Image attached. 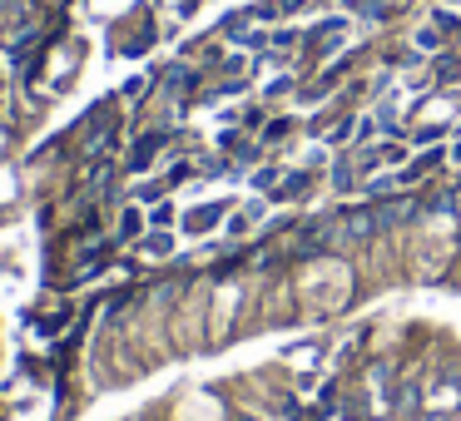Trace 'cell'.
Returning <instances> with one entry per match:
<instances>
[{
    "instance_id": "obj_1",
    "label": "cell",
    "mask_w": 461,
    "mask_h": 421,
    "mask_svg": "<svg viewBox=\"0 0 461 421\" xmlns=\"http://www.w3.org/2000/svg\"><path fill=\"white\" fill-rule=\"evenodd\" d=\"M372 233H382L377 213H348V223H342V238L348 243H367Z\"/></svg>"
},
{
    "instance_id": "obj_2",
    "label": "cell",
    "mask_w": 461,
    "mask_h": 421,
    "mask_svg": "<svg viewBox=\"0 0 461 421\" xmlns=\"http://www.w3.org/2000/svg\"><path fill=\"white\" fill-rule=\"evenodd\" d=\"M223 209H233V203H199V209L184 219V233H209L213 223L223 219Z\"/></svg>"
},
{
    "instance_id": "obj_3",
    "label": "cell",
    "mask_w": 461,
    "mask_h": 421,
    "mask_svg": "<svg viewBox=\"0 0 461 421\" xmlns=\"http://www.w3.org/2000/svg\"><path fill=\"white\" fill-rule=\"evenodd\" d=\"M140 248H144V258H169V253H174V233L169 228H154V233H144Z\"/></svg>"
},
{
    "instance_id": "obj_4",
    "label": "cell",
    "mask_w": 461,
    "mask_h": 421,
    "mask_svg": "<svg viewBox=\"0 0 461 421\" xmlns=\"http://www.w3.org/2000/svg\"><path fill=\"white\" fill-rule=\"evenodd\" d=\"M441 35H447L441 25H421V31L411 35V45H417L421 55H437V50H441Z\"/></svg>"
},
{
    "instance_id": "obj_5",
    "label": "cell",
    "mask_w": 461,
    "mask_h": 421,
    "mask_svg": "<svg viewBox=\"0 0 461 421\" xmlns=\"http://www.w3.org/2000/svg\"><path fill=\"white\" fill-rule=\"evenodd\" d=\"M411 219V203L407 199H397V203H387V209H377V223L382 228H397V223H407Z\"/></svg>"
},
{
    "instance_id": "obj_6",
    "label": "cell",
    "mask_w": 461,
    "mask_h": 421,
    "mask_svg": "<svg viewBox=\"0 0 461 421\" xmlns=\"http://www.w3.org/2000/svg\"><path fill=\"white\" fill-rule=\"evenodd\" d=\"M253 189H258V193H268V189H278V184H283V169H278V164H263V169L258 174H253Z\"/></svg>"
},
{
    "instance_id": "obj_7",
    "label": "cell",
    "mask_w": 461,
    "mask_h": 421,
    "mask_svg": "<svg viewBox=\"0 0 461 421\" xmlns=\"http://www.w3.org/2000/svg\"><path fill=\"white\" fill-rule=\"evenodd\" d=\"M332 189H338V193L357 189V174H352V164H348V159H338V164H332Z\"/></svg>"
},
{
    "instance_id": "obj_8",
    "label": "cell",
    "mask_w": 461,
    "mask_h": 421,
    "mask_svg": "<svg viewBox=\"0 0 461 421\" xmlns=\"http://www.w3.org/2000/svg\"><path fill=\"white\" fill-rule=\"evenodd\" d=\"M377 130H382V124H377V114H362V120H357V130H352V144H372V139H377Z\"/></svg>"
},
{
    "instance_id": "obj_9",
    "label": "cell",
    "mask_w": 461,
    "mask_h": 421,
    "mask_svg": "<svg viewBox=\"0 0 461 421\" xmlns=\"http://www.w3.org/2000/svg\"><path fill=\"white\" fill-rule=\"evenodd\" d=\"M372 154H377V164H392V169L407 159V149H402V144H382V149H372Z\"/></svg>"
},
{
    "instance_id": "obj_10",
    "label": "cell",
    "mask_w": 461,
    "mask_h": 421,
    "mask_svg": "<svg viewBox=\"0 0 461 421\" xmlns=\"http://www.w3.org/2000/svg\"><path fill=\"white\" fill-rule=\"evenodd\" d=\"M149 223H154V228H169V223H174V203H154V213H149Z\"/></svg>"
},
{
    "instance_id": "obj_11",
    "label": "cell",
    "mask_w": 461,
    "mask_h": 421,
    "mask_svg": "<svg viewBox=\"0 0 461 421\" xmlns=\"http://www.w3.org/2000/svg\"><path fill=\"white\" fill-rule=\"evenodd\" d=\"M164 189H169L164 179H154V184H140V199H144V203H159V199H164Z\"/></svg>"
},
{
    "instance_id": "obj_12",
    "label": "cell",
    "mask_w": 461,
    "mask_h": 421,
    "mask_svg": "<svg viewBox=\"0 0 461 421\" xmlns=\"http://www.w3.org/2000/svg\"><path fill=\"white\" fill-rule=\"evenodd\" d=\"M140 209H124V219H120V233H124V238H134V233H140Z\"/></svg>"
},
{
    "instance_id": "obj_13",
    "label": "cell",
    "mask_w": 461,
    "mask_h": 421,
    "mask_svg": "<svg viewBox=\"0 0 461 421\" xmlns=\"http://www.w3.org/2000/svg\"><path fill=\"white\" fill-rule=\"evenodd\" d=\"M303 189H308V174H288V179H283V199H288V193H303Z\"/></svg>"
},
{
    "instance_id": "obj_14",
    "label": "cell",
    "mask_w": 461,
    "mask_h": 421,
    "mask_svg": "<svg viewBox=\"0 0 461 421\" xmlns=\"http://www.w3.org/2000/svg\"><path fill=\"white\" fill-rule=\"evenodd\" d=\"M293 90V80H288V75H278V80H268V85H263V94H268V100H278V94H288Z\"/></svg>"
},
{
    "instance_id": "obj_15",
    "label": "cell",
    "mask_w": 461,
    "mask_h": 421,
    "mask_svg": "<svg viewBox=\"0 0 461 421\" xmlns=\"http://www.w3.org/2000/svg\"><path fill=\"white\" fill-rule=\"evenodd\" d=\"M249 228H253V219H249V213H233V219H229V233H233V238H243Z\"/></svg>"
},
{
    "instance_id": "obj_16",
    "label": "cell",
    "mask_w": 461,
    "mask_h": 421,
    "mask_svg": "<svg viewBox=\"0 0 461 421\" xmlns=\"http://www.w3.org/2000/svg\"><path fill=\"white\" fill-rule=\"evenodd\" d=\"M293 40H298V35H293V31H273V35H268V45H278V50H288Z\"/></svg>"
},
{
    "instance_id": "obj_17",
    "label": "cell",
    "mask_w": 461,
    "mask_h": 421,
    "mask_svg": "<svg viewBox=\"0 0 461 421\" xmlns=\"http://www.w3.org/2000/svg\"><path fill=\"white\" fill-rule=\"evenodd\" d=\"M372 381H377V391H392V367H377V372H372Z\"/></svg>"
},
{
    "instance_id": "obj_18",
    "label": "cell",
    "mask_w": 461,
    "mask_h": 421,
    "mask_svg": "<svg viewBox=\"0 0 461 421\" xmlns=\"http://www.w3.org/2000/svg\"><path fill=\"white\" fill-rule=\"evenodd\" d=\"M164 80H169V85H194V75H189V70H179V65H174V70L164 75Z\"/></svg>"
},
{
    "instance_id": "obj_19",
    "label": "cell",
    "mask_w": 461,
    "mask_h": 421,
    "mask_svg": "<svg viewBox=\"0 0 461 421\" xmlns=\"http://www.w3.org/2000/svg\"><path fill=\"white\" fill-rule=\"evenodd\" d=\"M243 213H249V219L258 223V219H263V213H268V209H263V199H249V203H243Z\"/></svg>"
},
{
    "instance_id": "obj_20",
    "label": "cell",
    "mask_w": 461,
    "mask_h": 421,
    "mask_svg": "<svg viewBox=\"0 0 461 421\" xmlns=\"http://www.w3.org/2000/svg\"><path fill=\"white\" fill-rule=\"evenodd\" d=\"M298 391H318V372H303V377H298Z\"/></svg>"
},
{
    "instance_id": "obj_21",
    "label": "cell",
    "mask_w": 461,
    "mask_h": 421,
    "mask_svg": "<svg viewBox=\"0 0 461 421\" xmlns=\"http://www.w3.org/2000/svg\"><path fill=\"white\" fill-rule=\"evenodd\" d=\"M342 5H348V11H362V5H367V0H342Z\"/></svg>"
},
{
    "instance_id": "obj_22",
    "label": "cell",
    "mask_w": 461,
    "mask_h": 421,
    "mask_svg": "<svg viewBox=\"0 0 461 421\" xmlns=\"http://www.w3.org/2000/svg\"><path fill=\"white\" fill-rule=\"evenodd\" d=\"M451 159H456V164H461V139H456V144H451Z\"/></svg>"
}]
</instances>
